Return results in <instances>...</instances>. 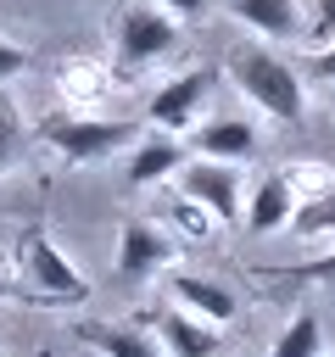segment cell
I'll return each instance as SVG.
<instances>
[{"instance_id":"6da1fadb","label":"cell","mask_w":335,"mask_h":357,"mask_svg":"<svg viewBox=\"0 0 335 357\" xmlns=\"http://www.w3.org/2000/svg\"><path fill=\"white\" fill-rule=\"evenodd\" d=\"M229 78L234 89H246V100L257 112H268L274 123H302L307 117V89H302V73L274 56L268 45H240L229 56Z\"/></svg>"},{"instance_id":"7a4b0ae2","label":"cell","mask_w":335,"mask_h":357,"mask_svg":"<svg viewBox=\"0 0 335 357\" xmlns=\"http://www.w3.org/2000/svg\"><path fill=\"white\" fill-rule=\"evenodd\" d=\"M39 139L50 151H61L67 162H100L123 145H140L134 139V123L123 117H89V112H50L39 123Z\"/></svg>"},{"instance_id":"3957f363","label":"cell","mask_w":335,"mask_h":357,"mask_svg":"<svg viewBox=\"0 0 335 357\" xmlns=\"http://www.w3.org/2000/svg\"><path fill=\"white\" fill-rule=\"evenodd\" d=\"M17 268L28 273V284H34L39 301H84V296H89L84 273H78V268L61 257V245L45 240L39 229H28V234L17 240Z\"/></svg>"},{"instance_id":"277c9868","label":"cell","mask_w":335,"mask_h":357,"mask_svg":"<svg viewBox=\"0 0 335 357\" xmlns=\"http://www.w3.org/2000/svg\"><path fill=\"white\" fill-rule=\"evenodd\" d=\"M173 184H179V195H184V201L207 206L218 223H234V218H246V190H240V173H234V162L195 156V162H184V167L173 173Z\"/></svg>"},{"instance_id":"5b68a950","label":"cell","mask_w":335,"mask_h":357,"mask_svg":"<svg viewBox=\"0 0 335 357\" xmlns=\"http://www.w3.org/2000/svg\"><path fill=\"white\" fill-rule=\"evenodd\" d=\"M112 45H117V61H123L128 73H140V67L162 61V56L179 45V22H173L168 11H156V6H128V11L117 17Z\"/></svg>"},{"instance_id":"8992f818","label":"cell","mask_w":335,"mask_h":357,"mask_svg":"<svg viewBox=\"0 0 335 357\" xmlns=\"http://www.w3.org/2000/svg\"><path fill=\"white\" fill-rule=\"evenodd\" d=\"M212 84H218V73L212 67H190V73H179V78H168L156 95H151V106H145V117L156 123V128H168V134H184L190 123H195V112L207 106V95H212Z\"/></svg>"},{"instance_id":"52a82bcc","label":"cell","mask_w":335,"mask_h":357,"mask_svg":"<svg viewBox=\"0 0 335 357\" xmlns=\"http://www.w3.org/2000/svg\"><path fill=\"white\" fill-rule=\"evenodd\" d=\"M173 257H179L173 234H162L151 218H128V223L117 229V279L140 284V279H151L156 268H168Z\"/></svg>"},{"instance_id":"ba28073f","label":"cell","mask_w":335,"mask_h":357,"mask_svg":"<svg viewBox=\"0 0 335 357\" xmlns=\"http://www.w3.org/2000/svg\"><path fill=\"white\" fill-rule=\"evenodd\" d=\"M145 329L162 340V351L168 357H218V346H223V335L207 324V318H195V312H145Z\"/></svg>"},{"instance_id":"9c48e42d","label":"cell","mask_w":335,"mask_h":357,"mask_svg":"<svg viewBox=\"0 0 335 357\" xmlns=\"http://www.w3.org/2000/svg\"><path fill=\"white\" fill-rule=\"evenodd\" d=\"M73 335L84 346H95L100 357H168L162 340L145 329V324H100V318H78Z\"/></svg>"},{"instance_id":"30bf717a","label":"cell","mask_w":335,"mask_h":357,"mask_svg":"<svg viewBox=\"0 0 335 357\" xmlns=\"http://www.w3.org/2000/svg\"><path fill=\"white\" fill-rule=\"evenodd\" d=\"M290 218H296V190H290L285 167H279V173L257 178V190L246 201V229L251 234H274V229H290Z\"/></svg>"},{"instance_id":"8fae6325","label":"cell","mask_w":335,"mask_h":357,"mask_svg":"<svg viewBox=\"0 0 335 357\" xmlns=\"http://www.w3.org/2000/svg\"><path fill=\"white\" fill-rule=\"evenodd\" d=\"M190 145H195V156H212V162H246L257 151V134L246 117H212L190 134Z\"/></svg>"},{"instance_id":"7c38bea8","label":"cell","mask_w":335,"mask_h":357,"mask_svg":"<svg viewBox=\"0 0 335 357\" xmlns=\"http://www.w3.org/2000/svg\"><path fill=\"white\" fill-rule=\"evenodd\" d=\"M173 296L184 301V312H195V318H207V324H229V318L240 312L234 290L218 284V279H201V273H179V279H173Z\"/></svg>"},{"instance_id":"4fadbf2b","label":"cell","mask_w":335,"mask_h":357,"mask_svg":"<svg viewBox=\"0 0 335 357\" xmlns=\"http://www.w3.org/2000/svg\"><path fill=\"white\" fill-rule=\"evenodd\" d=\"M246 28H257L262 39H290V33H302V11H296V0H223Z\"/></svg>"},{"instance_id":"5bb4252c","label":"cell","mask_w":335,"mask_h":357,"mask_svg":"<svg viewBox=\"0 0 335 357\" xmlns=\"http://www.w3.org/2000/svg\"><path fill=\"white\" fill-rule=\"evenodd\" d=\"M184 162H179V145L168 139V134H151V139H140L134 145V156H128V184H156V178H173Z\"/></svg>"},{"instance_id":"9a60e30c","label":"cell","mask_w":335,"mask_h":357,"mask_svg":"<svg viewBox=\"0 0 335 357\" xmlns=\"http://www.w3.org/2000/svg\"><path fill=\"white\" fill-rule=\"evenodd\" d=\"M318 351H324V329H318V318H313V312H296V318L279 329V340H274L268 357H318Z\"/></svg>"},{"instance_id":"2e32d148","label":"cell","mask_w":335,"mask_h":357,"mask_svg":"<svg viewBox=\"0 0 335 357\" xmlns=\"http://www.w3.org/2000/svg\"><path fill=\"white\" fill-rule=\"evenodd\" d=\"M290 234H302V240H313V234H335V184L318 190V195H307V201H296Z\"/></svg>"},{"instance_id":"e0dca14e","label":"cell","mask_w":335,"mask_h":357,"mask_svg":"<svg viewBox=\"0 0 335 357\" xmlns=\"http://www.w3.org/2000/svg\"><path fill=\"white\" fill-rule=\"evenodd\" d=\"M56 78H61V89H67V100H73V106H89V100H100V95H106V73H100L95 61H61V67H56Z\"/></svg>"},{"instance_id":"ac0fdd59","label":"cell","mask_w":335,"mask_h":357,"mask_svg":"<svg viewBox=\"0 0 335 357\" xmlns=\"http://www.w3.org/2000/svg\"><path fill=\"white\" fill-rule=\"evenodd\" d=\"M285 178H290L296 201H307V195H318V190H329V184H335V173H329V167H307V162H290V167H285Z\"/></svg>"},{"instance_id":"d6986e66","label":"cell","mask_w":335,"mask_h":357,"mask_svg":"<svg viewBox=\"0 0 335 357\" xmlns=\"http://www.w3.org/2000/svg\"><path fill=\"white\" fill-rule=\"evenodd\" d=\"M17 151H22V123H17V112H11V100L0 95V173L17 162Z\"/></svg>"},{"instance_id":"ffe728a7","label":"cell","mask_w":335,"mask_h":357,"mask_svg":"<svg viewBox=\"0 0 335 357\" xmlns=\"http://www.w3.org/2000/svg\"><path fill=\"white\" fill-rule=\"evenodd\" d=\"M285 284H335V251H329V257H318V262L290 268V273H285Z\"/></svg>"},{"instance_id":"44dd1931","label":"cell","mask_w":335,"mask_h":357,"mask_svg":"<svg viewBox=\"0 0 335 357\" xmlns=\"http://www.w3.org/2000/svg\"><path fill=\"white\" fill-rule=\"evenodd\" d=\"M173 218L184 223V234H190V240H207V229H212V223H207L212 212H207V206H195V201H184V206H173Z\"/></svg>"},{"instance_id":"7402d4cb","label":"cell","mask_w":335,"mask_h":357,"mask_svg":"<svg viewBox=\"0 0 335 357\" xmlns=\"http://www.w3.org/2000/svg\"><path fill=\"white\" fill-rule=\"evenodd\" d=\"M28 67H34V56H28L22 45L0 39V84H6V78H17V73H28Z\"/></svg>"},{"instance_id":"603a6c76","label":"cell","mask_w":335,"mask_h":357,"mask_svg":"<svg viewBox=\"0 0 335 357\" xmlns=\"http://www.w3.org/2000/svg\"><path fill=\"white\" fill-rule=\"evenodd\" d=\"M307 78H324V84H335V39H329L324 50H313V56H307Z\"/></svg>"},{"instance_id":"cb8c5ba5","label":"cell","mask_w":335,"mask_h":357,"mask_svg":"<svg viewBox=\"0 0 335 357\" xmlns=\"http://www.w3.org/2000/svg\"><path fill=\"white\" fill-rule=\"evenodd\" d=\"M313 39H318V45L335 39V0H318V6H313Z\"/></svg>"},{"instance_id":"d4e9b609","label":"cell","mask_w":335,"mask_h":357,"mask_svg":"<svg viewBox=\"0 0 335 357\" xmlns=\"http://www.w3.org/2000/svg\"><path fill=\"white\" fill-rule=\"evenodd\" d=\"M162 6H168L173 17H201V11H207V0H162Z\"/></svg>"},{"instance_id":"484cf974","label":"cell","mask_w":335,"mask_h":357,"mask_svg":"<svg viewBox=\"0 0 335 357\" xmlns=\"http://www.w3.org/2000/svg\"><path fill=\"white\" fill-rule=\"evenodd\" d=\"M11 296H22V290H17V284H11V273L0 268V301H11Z\"/></svg>"}]
</instances>
